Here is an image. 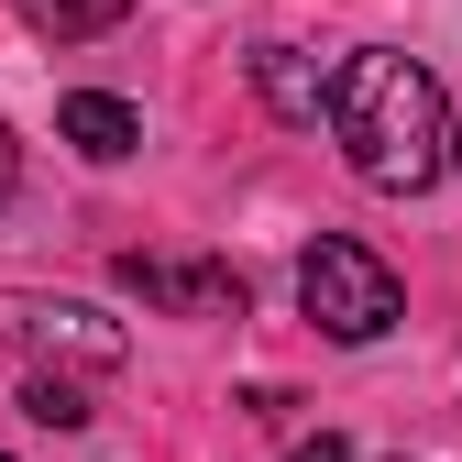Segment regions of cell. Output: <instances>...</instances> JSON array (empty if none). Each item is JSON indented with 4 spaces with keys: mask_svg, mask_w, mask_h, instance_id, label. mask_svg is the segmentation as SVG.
I'll return each instance as SVG.
<instances>
[{
    "mask_svg": "<svg viewBox=\"0 0 462 462\" xmlns=\"http://www.w3.org/2000/svg\"><path fill=\"white\" fill-rule=\"evenodd\" d=\"M330 133H341V154H353L364 188L419 199L451 165V99H440V78L419 67V55L364 44V55H341V78H330Z\"/></svg>",
    "mask_w": 462,
    "mask_h": 462,
    "instance_id": "cell-1",
    "label": "cell"
},
{
    "mask_svg": "<svg viewBox=\"0 0 462 462\" xmlns=\"http://www.w3.org/2000/svg\"><path fill=\"white\" fill-rule=\"evenodd\" d=\"M298 309H309L330 341H385L408 298H396L385 254H364V243H341V231H319V243L298 254Z\"/></svg>",
    "mask_w": 462,
    "mask_h": 462,
    "instance_id": "cell-2",
    "label": "cell"
},
{
    "mask_svg": "<svg viewBox=\"0 0 462 462\" xmlns=\"http://www.w3.org/2000/svg\"><path fill=\"white\" fill-rule=\"evenodd\" d=\"M0 330L33 353V374H55V364L110 374V364L133 353V341H122V319H99V309H78V298H0Z\"/></svg>",
    "mask_w": 462,
    "mask_h": 462,
    "instance_id": "cell-3",
    "label": "cell"
},
{
    "mask_svg": "<svg viewBox=\"0 0 462 462\" xmlns=\"http://www.w3.org/2000/svg\"><path fill=\"white\" fill-rule=\"evenodd\" d=\"M122 286L165 319H243V275L199 264V254H122Z\"/></svg>",
    "mask_w": 462,
    "mask_h": 462,
    "instance_id": "cell-4",
    "label": "cell"
},
{
    "mask_svg": "<svg viewBox=\"0 0 462 462\" xmlns=\"http://www.w3.org/2000/svg\"><path fill=\"white\" fill-rule=\"evenodd\" d=\"M55 133H67L88 165H122L133 143H143V122H133V99H110V88H67L55 99Z\"/></svg>",
    "mask_w": 462,
    "mask_h": 462,
    "instance_id": "cell-5",
    "label": "cell"
},
{
    "mask_svg": "<svg viewBox=\"0 0 462 462\" xmlns=\"http://www.w3.org/2000/svg\"><path fill=\"white\" fill-rule=\"evenodd\" d=\"M254 88L275 99V122H319V110H330L319 55H298V44H254Z\"/></svg>",
    "mask_w": 462,
    "mask_h": 462,
    "instance_id": "cell-6",
    "label": "cell"
},
{
    "mask_svg": "<svg viewBox=\"0 0 462 462\" xmlns=\"http://www.w3.org/2000/svg\"><path fill=\"white\" fill-rule=\"evenodd\" d=\"M133 0H33V23H55V33H110Z\"/></svg>",
    "mask_w": 462,
    "mask_h": 462,
    "instance_id": "cell-7",
    "label": "cell"
},
{
    "mask_svg": "<svg viewBox=\"0 0 462 462\" xmlns=\"http://www.w3.org/2000/svg\"><path fill=\"white\" fill-rule=\"evenodd\" d=\"M23 408H33L44 430H78V419H88V396H78L67 374H33V385H23Z\"/></svg>",
    "mask_w": 462,
    "mask_h": 462,
    "instance_id": "cell-8",
    "label": "cell"
},
{
    "mask_svg": "<svg viewBox=\"0 0 462 462\" xmlns=\"http://www.w3.org/2000/svg\"><path fill=\"white\" fill-rule=\"evenodd\" d=\"M286 462H353V451H341V440L319 430V440H298V451H286Z\"/></svg>",
    "mask_w": 462,
    "mask_h": 462,
    "instance_id": "cell-9",
    "label": "cell"
},
{
    "mask_svg": "<svg viewBox=\"0 0 462 462\" xmlns=\"http://www.w3.org/2000/svg\"><path fill=\"white\" fill-rule=\"evenodd\" d=\"M12 165H23V154H12V122H0V199H12Z\"/></svg>",
    "mask_w": 462,
    "mask_h": 462,
    "instance_id": "cell-10",
    "label": "cell"
}]
</instances>
